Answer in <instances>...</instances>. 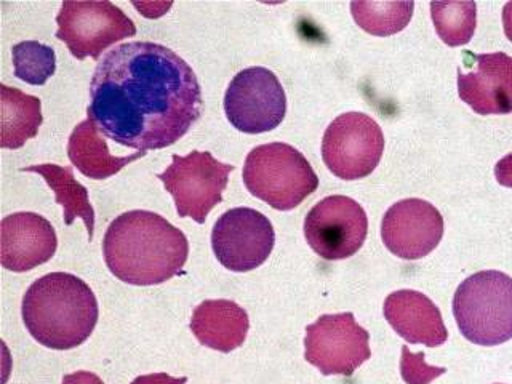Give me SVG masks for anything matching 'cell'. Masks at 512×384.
<instances>
[{
    "instance_id": "1",
    "label": "cell",
    "mask_w": 512,
    "mask_h": 384,
    "mask_svg": "<svg viewBox=\"0 0 512 384\" xmlns=\"http://www.w3.org/2000/svg\"><path fill=\"white\" fill-rule=\"evenodd\" d=\"M199 80L165 45L112 48L93 72L88 119L114 143L140 152L180 141L202 114Z\"/></svg>"
},
{
    "instance_id": "2",
    "label": "cell",
    "mask_w": 512,
    "mask_h": 384,
    "mask_svg": "<svg viewBox=\"0 0 512 384\" xmlns=\"http://www.w3.org/2000/svg\"><path fill=\"white\" fill-rule=\"evenodd\" d=\"M109 271L125 284H164L188 261V239L164 216L132 210L109 224L103 242Z\"/></svg>"
},
{
    "instance_id": "3",
    "label": "cell",
    "mask_w": 512,
    "mask_h": 384,
    "mask_svg": "<svg viewBox=\"0 0 512 384\" xmlns=\"http://www.w3.org/2000/svg\"><path fill=\"white\" fill-rule=\"evenodd\" d=\"M21 312L37 343L68 351L92 335L98 322V301L84 280L68 272H52L28 288Z\"/></svg>"
},
{
    "instance_id": "4",
    "label": "cell",
    "mask_w": 512,
    "mask_h": 384,
    "mask_svg": "<svg viewBox=\"0 0 512 384\" xmlns=\"http://www.w3.org/2000/svg\"><path fill=\"white\" fill-rule=\"evenodd\" d=\"M453 316L471 343L498 346L512 340V277L500 271L472 274L456 288Z\"/></svg>"
},
{
    "instance_id": "5",
    "label": "cell",
    "mask_w": 512,
    "mask_h": 384,
    "mask_svg": "<svg viewBox=\"0 0 512 384\" xmlns=\"http://www.w3.org/2000/svg\"><path fill=\"white\" fill-rule=\"evenodd\" d=\"M245 188L280 212H288L319 188L308 159L290 144H263L245 159Z\"/></svg>"
},
{
    "instance_id": "6",
    "label": "cell",
    "mask_w": 512,
    "mask_h": 384,
    "mask_svg": "<svg viewBox=\"0 0 512 384\" xmlns=\"http://www.w3.org/2000/svg\"><path fill=\"white\" fill-rule=\"evenodd\" d=\"M56 39L68 45L77 60L93 58L119 40L133 37L136 26L112 2H64L56 16Z\"/></svg>"
},
{
    "instance_id": "7",
    "label": "cell",
    "mask_w": 512,
    "mask_h": 384,
    "mask_svg": "<svg viewBox=\"0 0 512 384\" xmlns=\"http://www.w3.org/2000/svg\"><path fill=\"white\" fill-rule=\"evenodd\" d=\"M232 170V165L218 162L210 152L192 151L186 157L173 156L172 165L160 173L159 180L172 194L178 215L191 216L202 224L223 200Z\"/></svg>"
},
{
    "instance_id": "8",
    "label": "cell",
    "mask_w": 512,
    "mask_h": 384,
    "mask_svg": "<svg viewBox=\"0 0 512 384\" xmlns=\"http://www.w3.org/2000/svg\"><path fill=\"white\" fill-rule=\"evenodd\" d=\"M384 135L364 112H348L328 125L322 140V159L341 180H360L380 164Z\"/></svg>"
},
{
    "instance_id": "9",
    "label": "cell",
    "mask_w": 512,
    "mask_h": 384,
    "mask_svg": "<svg viewBox=\"0 0 512 384\" xmlns=\"http://www.w3.org/2000/svg\"><path fill=\"white\" fill-rule=\"evenodd\" d=\"M224 112L239 132H271L287 114V96L274 72L266 68L244 69L226 90Z\"/></svg>"
},
{
    "instance_id": "10",
    "label": "cell",
    "mask_w": 512,
    "mask_h": 384,
    "mask_svg": "<svg viewBox=\"0 0 512 384\" xmlns=\"http://www.w3.org/2000/svg\"><path fill=\"white\" fill-rule=\"evenodd\" d=\"M370 333L351 312L325 314L306 328L304 359L325 376H351L365 364L370 351Z\"/></svg>"
},
{
    "instance_id": "11",
    "label": "cell",
    "mask_w": 512,
    "mask_h": 384,
    "mask_svg": "<svg viewBox=\"0 0 512 384\" xmlns=\"http://www.w3.org/2000/svg\"><path fill=\"white\" fill-rule=\"evenodd\" d=\"M367 232V213L359 202L346 196L325 197L304 220V237L309 247L327 261L356 255L367 239Z\"/></svg>"
},
{
    "instance_id": "12",
    "label": "cell",
    "mask_w": 512,
    "mask_h": 384,
    "mask_svg": "<svg viewBox=\"0 0 512 384\" xmlns=\"http://www.w3.org/2000/svg\"><path fill=\"white\" fill-rule=\"evenodd\" d=\"M274 244L271 221L253 208H232L213 226V253L229 271H253L268 260Z\"/></svg>"
},
{
    "instance_id": "13",
    "label": "cell",
    "mask_w": 512,
    "mask_h": 384,
    "mask_svg": "<svg viewBox=\"0 0 512 384\" xmlns=\"http://www.w3.org/2000/svg\"><path fill=\"white\" fill-rule=\"evenodd\" d=\"M381 237L392 255L407 261L421 260L436 250L444 237V218L426 200H400L384 215Z\"/></svg>"
},
{
    "instance_id": "14",
    "label": "cell",
    "mask_w": 512,
    "mask_h": 384,
    "mask_svg": "<svg viewBox=\"0 0 512 384\" xmlns=\"http://www.w3.org/2000/svg\"><path fill=\"white\" fill-rule=\"evenodd\" d=\"M464 64L474 66L469 72L458 68V93L461 100L480 116H504L512 112V56L503 52L474 55L466 52Z\"/></svg>"
},
{
    "instance_id": "15",
    "label": "cell",
    "mask_w": 512,
    "mask_h": 384,
    "mask_svg": "<svg viewBox=\"0 0 512 384\" xmlns=\"http://www.w3.org/2000/svg\"><path fill=\"white\" fill-rule=\"evenodd\" d=\"M58 239L50 221L31 212H18L2 220L0 260L8 271L26 272L52 260Z\"/></svg>"
},
{
    "instance_id": "16",
    "label": "cell",
    "mask_w": 512,
    "mask_h": 384,
    "mask_svg": "<svg viewBox=\"0 0 512 384\" xmlns=\"http://www.w3.org/2000/svg\"><path fill=\"white\" fill-rule=\"evenodd\" d=\"M384 317L408 343L437 348L447 341L448 332L439 308L416 290L391 293L384 301Z\"/></svg>"
},
{
    "instance_id": "17",
    "label": "cell",
    "mask_w": 512,
    "mask_h": 384,
    "mask_svg": "<svg viewBox=\"0 0 512 384\" xmlns=\"http://www.w3.org/2000/svg\"><path fill=\"white\" fill-rule=\"evenodd\" d=\"M250 320L247 311L231 300H207L192 312L191 330L207 348L231 352L247 338Z\"/></svg>"
},
{
    "instance_id": "18",
    "label": "cell",
    "mask_w": 512,
    "mask_h": 384,
    "mask_svg": "<svg viewBox=\"0 0 512 384\" xmlns=\"http://www.w3.org/2000/svg\"><path fill=\"white\" fill-rule=\"evenodd\" d=\"M68 156L82 175L90 180H106L119 173L125 165L146 156V152L125 157L112 156L96 125L87 119L77 125L69 136Z\"/></svg>"
},
{
    "instance_id": "19",
    "label": "cell",
    "mask_w": 512,
    "mask_h": 384,
    "mask_svg": "<svg viewBox=\"0 0 512 384\" xmlns=\"http://www.w3.org/2000/svg\"><path fill=\"white\" fill-rule=\"evenodd\" d=\"M0 146L20 149L39 132L42 125V103L39 98L26 95L18 88L0 85Z\"/></svg>"
},
{
    "instance_id": "20",
    "label": "cell",
    "mask_w": 512,
    "mask_h": 384,
    "mask_svg": "<svg viewBox=\"0 0 512 384\" xmlns=\"http://www.w3.org/2000/svg\"><path fill=\"white\" fill-rule=\"evenodd\" d=\"M21 172L39 173L47 181L50 189L55 192L56 202L63 207L64 223L71 226L76 218H82L87 226L88 239H93L95 212L88 200L87 188L74 178L72 167L53 164L31 165V167L21 168Z\"/></svg>"
},
{
    "instance_id": "21",
    "label": "cell",
    "mask_w": 512,
    "mask_h": 384,
    "mask_svg": "<svg viewBox=\"0 0 512 384\" xmlns=\"http://www.w3.org/2000/svg\"><path fill=\"white\" fill-rule=\"evenodd\" d=\"M413 2H352L354 20L373 36H392L404 31L413 15Z\"/></svg>"
},
{
    "instance_id": "22",
    "label": "cell",
    "mask_w": 512,
    "mask_h": 384,
    "mask_svg": "<svg viewBox=\"0 0 512 384\" xmlns=\"http://www.w3.org/2000/svg\"><path fill=\"white\" fill-rule=\"evenodd\" d=\"M431 15L445 44L461 47L471 42L477 24L476 2H432Z\"/></svg>"
},
{
    "instance_id": "23",
    "label": "cell",
    "mask_w": 512,
    "mask_h": 384,
    "mask_svg": "<svg viewBox=\"0 0 512 384\" xmlns=\"http://www.w3.org/2000/svg\"><path fill=\"white\" fill-rule=\"evenodd\" d=\"M15 76L29 85H44L55 74V50L37 40H24L12 48Z\"/></svg>"
},
{
    "instance_id": "24",
    "label": "cell",
    "mask_w": 512,
    "mask_h": 384,
    "mask_svg": "<svg viewBox=\"0 0 512 384\" xmlns=\"http://www.w3.org/2000/svg\"><path fill=\"white\" fill-rule=\"evenodd\" d=\"M400 372L407 384H428L436 380L437 376L444 375L447 370L442 367H431L424 362L423 352L412 354L407 346L402 348V360H400Z\"/></svg>"
},
{
    "instance_id": "25",
    "label": "cell",
    "mask_w": 512,
    "mask_h": 384,
    "mask_svg": "<svg viewBox=\"0 0 512 384\" xmlns=\"http://www.w3.org/2000/svg\"><path fill=\"white\" fill-rule=\"evenodd\" d=\"M495 178L504 188H512V152L495 165Z\"/></svg>"
},
{
    "instance_id": "26",
    "label": "cell",
    "mask_w": 512,
    "mask_h": 384,
    "mask_svg": "<svg viewBox=\"0 0 512 384\" xmlns=\"http://www.w3.org/2000/svg\"><path fill=\"white\" fill-rule=\"evenodd\" d=\"M188 378H173L167 373H152V375L138 376L132 384H186Z\"/></svg>"
},
{
    "instance_id": "27",
    "label": "cell",
    "mask_w": 512,
    "mask_h": 384,
    "mask_svg": "<svg viewBox=\"0 0 512 384\" xmlns=\"http://www.w3.org/2000/svg\"><path fill=\"white\" fill-rule=\"evenodd\" d=\"M63 384H104L100 376L90 372H76L66 375L63 378Z\"/></svg>"
},
{
    "instance_id": "28",
    "label": "cell",
    "mask_w": 512,
    "mask_h": 384,
    "mask_svg": "<svg viewBox=\"0 0 512 384\" xmlns=\"http://www.w3.org/2000/svg\"><path fill=\"white\" fill-rule=\"evenodd\" d=\"M503 26L504 34L512 42V2L504 5L503 8Z\"/></svg>"
},
{
    "instance_id": "29",
    "label": "cell",
    "mask_w": 512,
    "mask_h": 384,
    "mask_svg": "<svg viewBox=\"0 0 512 384\" xmlns=\"http://www.w3.org/2000/svg\"><path fill=\"white\" fill-rule=\"evenodd\" d=\"M496 384H500V383H496Z\"/></svg>"
}]
</instances>
